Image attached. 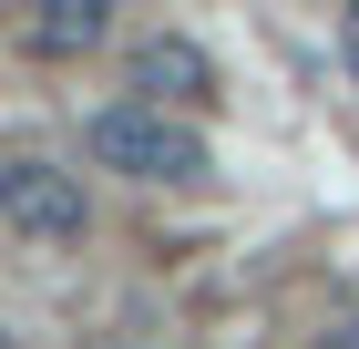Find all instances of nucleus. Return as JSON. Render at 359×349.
Here are the masks:
<instances>
[{
	"mask_svg": "<svg viewBox=\"0 0 359 349\" xmlns=\"http://www.w3.org/2000/svg\"><path fill=\"white\" fill-rule=\"evenodd\" d=\"M83 154L103 164V175H134V185H205V134H195L185 113L165 103H103L83 124Z\"/></svg>",
	"mask_w": 359,
	"mask_h": 349,
	"instance_id": "obj_1",
	"label": "nucleus"
},
{
	"mask_svg": "<svg viewBox=\"0 0 359 349\" xmlns=\"http://www.w3.org/2000/svg\"><path fill=\"white\" fill-rule=\"evenodd\" d=\"M0 226H11V237H31V246H72V237L93 226L83 175H72V164H52V154H11V164H0Z\"/></svg>",
	"mask_w": 359,
	"mask_h": 349,
	"instance_id": "obj_2",
	"label": "nucleus"
},
{
	"mask_svg": "<svg viewBox=\"0 0 359 349\" xmlns=\"http://www.w3.org/2000/svg\"><path fill=\"white\" fill-rule=\"evenodd\" d=\"M134 93L144 103H205L216 93V62L195 52L185 31H154V41H134Z\"/></svg>",
	"mask_w": 359,
	"mask_h": 349,
	"instance_id": "obj_3",
	"label": "nucleus"
},
{
	"mask_svg": "<svg viewBox=\"0 0 359 349\" xmlns=\"http://www.w3.org/2000/svg\"><path fill=\"white\" fill-rule=\"evenodd\" d=\"M103 31H113V0H41V21H31V41H41L52 62H72V52H93Z\"/></svg>",
	"mask_w": 359,
	"mask_h": 349,
	"instance_id": "obj_4",
	"label": "nucleus"
},
{
	"mask_svg": "<svg viewBox=\"0 0 359 349\" xmlns=\"http://www.w3.org/2000/svg\"><path fill=\"white\" fill-rule=\"evenodd\" d=\"M308 349H359V329H329V339H308Z\"/></svg>",
	"mask_w": 359,
	"mask_h": 349,
	"instance_id": "obj_5",
	"label": "nucleus"
},
{
	"mask_svg": "<svg viewBox=\"0 0 359 349\" xmlns=\"http://www.w3.org/2000/svg\"><path fill=\"white\" fill-rule=\"evenodd\" d=\"M339 31H349V62H359V0H349V21H339Z\"/></svg>",
	"mask_w": 359,
	"mask_h": 349,
	"instance_id": "obj_6",
	"label": "nucleus"
},
{
	"mask_svg": "<svg viewBox=\"0 0 359 349\" xmlns=\"http://www.w3.org/2000/svg\"><path fill=\"white\" fill-rule=\"evenodd\" d=\"M0 349H11V329H0Z\"/></svg>",
	"mask_w": 359,
	"mask_h": 349,
	"instance_id": "obj_7",
	"label": "nucleus"
},
{
	"mask_svg": "<svg viewBox=\"0 0 359 349\" xmlns=\"http://www.w3.org/2000/svg\"><path fill=\"white\" fill-rule=\"evenodd\" d=\"M113 349H123V339H113Z\"/></svg>",
	"mask_w": 359,
	"mask_h": 349,
	"instance_id": "obj_8",
	"label": "nucleus"
}]
</instances>
